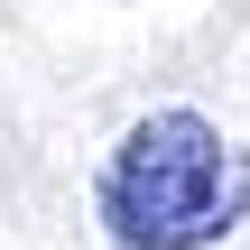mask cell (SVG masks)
Listing matches in <instances>:
<instances>
[{
    "instance_id": "1",
    "label": "cell",
    "mask_w": 250,
    "mask_h": 250,
    "mask_svg": "<svg viewBox=\"0 0 250 250\" xmlns=\"http://www.w3.org/2000/svg\"><path fill=\"white\" fill-rule=\"evenodd\" d=\"M93 204L111 250H213L250 223V148L204 111H148L121 130Z\"/></svg>"
}]
</instances>
